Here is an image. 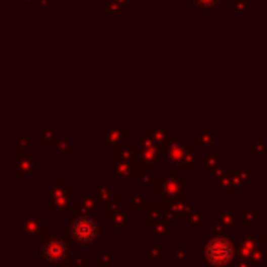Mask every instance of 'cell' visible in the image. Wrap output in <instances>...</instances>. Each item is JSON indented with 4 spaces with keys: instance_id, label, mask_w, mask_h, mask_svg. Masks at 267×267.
<instances>
[{
    "instance_id": "1",
    "label": "cell",
    "mask_w": 267,
    "mask_h": 267,
    "mask_svg": "<svg viewBox=\"0 0 267 267\" xmlns=\"http://www.w3.org/2000/svg\"><path fill=\"white\" fill-rule=\"evenodd\" d=\"M207 256H209L210 262L225 263L229 262L231 256H233V247L225 240H212L209 243V247H207Z\"/></svg>"
},
{
    "instance_id": "2",
    "label": "cell",
    "mask_w": 267,
    "mask_h": 267,
    "mask_svg": "<svg viewBox=\"0 0 267 267\" xmlns=\"http://www.w3.org/2000/svg\"><path fill=\"white\" fill-rule=\"evenodd\" d=\"M72 233L75 236V240H79V242H92L97 234V224L92 218L82 216V218L75 219Z\"/></svg>"
},
{
    "instance_id": "3",
    "label": "cell",
    "mask_w": 267,
    "mask_h": 267,
    "mask_svg": "<svg viewBox=\"0 0 267 267\" xmlns=\"http://www.w3.org/2000/svg\"><path fill=\"white\" fill-rule=\"evenodd\" d=\"M68 254V247L66 243L62 240H50L46 245H44V258L52 263L62 262Z\"/></svg>"
}]
</instances>
